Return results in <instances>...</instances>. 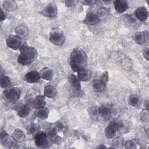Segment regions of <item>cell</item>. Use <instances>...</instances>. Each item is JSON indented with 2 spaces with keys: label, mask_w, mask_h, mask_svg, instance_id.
Returning a JSON list of instances; mask_svg holds the SVG:
<instances>
[{
  "label": "cell",
  "mask_w": 149,
  "mask_h": 149,
  "mask_svg": "<svg viewBox=\"0 0 149 149\" xmlns=\"http://www.w3.org/2000/svg\"><path fill=\"white\" fill-rule=\"evenodd\" d=\"M87 63V55L83 49L76 48L72 52L70 56V66L73 71L77 72L85 68Z\"/></svg>",
  "instance_id": "cell-1"
},
{
  "label": "cell",
  "mask_w": 149,
  "mask_h": 149,
  "mask_svg": "<svg viewBox=\"0 0 149 149\" xmlns=\"http://www.w3.org/2000/svg\"><path fill=\"white\" fill-rule=\"evenodd\" d=\"M19 49L20 54L17 56V61L22 65L26 66L31 63L38 56V52L33 47L23 45L20 47Z\"/></svg>",
  "instance_id": "cell-2"
},
{
  "label": "cell",
  "mask_w": 149,
  "mask_h": 149,
  "mask_svg": "<svg viewBox=\"0 0 149 149\" xmlns=\"http://www.w3.org/2000/svg\"><path fill=\"white\" fill-rule=\"evenodd\" d=\"M124 127V123L121 121H114L111 122L105 129L104 134L107 139H113L118 132L120 131Z\"/></svg>",
  "instance_id": "cell-3"
},
{
  "label": "cell",
  "mask_w": 149,
  "mask_h": 149,
  "mask_svg": "<svg viewBox=\"0 0 149 149\" xmlns=\"http://www.w3.org/2000/svg\"><path fill=\"white\" fill-rule=\"evenodd\" d=\"M21 95V91L17 87H10L5 90L2 94V97L6 101L14 103L17 101Z\"/></svg>",
  "instance_id": "cell-4"
},
{
  "label": "cell",
  "mask_w": 149,
  "mask_h": 149,
  "mask_svg": "<svg viewBox=\"0 0 149 149\" xmlns=\"http://www.w3.org/2000/svg\"><path fill=\"white\" fill-rule=\"evenodd\" d=\"M34 140L36 145L40 148H47L51 146L50 140L47 136L45 132H38L34 135Z\"/></svg>",
  "instance_id": "cell-5"
},
{
  "label": "cell",
  "mask_w": 149,
  "mask_h": 149,
  "mask_svg": "<svg viewBox=\"0 0 149 149\" xmlns=\"http://www.w3.org/2000/svg\"><path fill=\"white\" fill-rule=\"evenodd\" d=\"M1 144L8 148H16L18 147L17 143L12 136H9L5 130H1Z\"/></svg>",
  "instance_id": "cell-6"
},
{
  "label": "cell",
  "mask_w": 149,
  "mask_h": 149,
  "mask_svg": "<svg viewBox=\"0 0 149 149\" xmlns=\"http://www.w3.org/2000/svg\"><path fill=\"white\" fill-rule=\"evenodd\" d=\"M49 40L55 45L61 46L65 41V36L60 30L54 29L49 33Z\"/></svg>",
  "instance_id": "cell-7"
},
{
  "label": "cell",
  "mask_w": 149,
  "mask_h": 149,
  "mask_svg": "<svg viewBox=\"0 0 149 149\" xmlns=\"http://www.w3.org/2000/svg\"><path fill=\"white\" fill-rule=\"evenodd\" d=\"M6 43L10 48L16 50L21 47L20 37L16 35H10L6 40Z\"/></svg>",
  "instance_id": "cell-8"
},
{
  "label": "cell",
  "mask_w": 149,
  "mask_h": 149,
  "mask_svg": "<svg viewBox=\"0 0 149 149\" xmlns=\"http://www.w3.org/2000/svg\"><path fill=\"white\" fill-rule=\"evenodd\" d=\"M134 15L137 20L144 22L148 17V9L144 6L139 7L136 9Z\"/></svg>",
  "instance_id": "cell-9"
},
{
  "label": "cell",
  "mask_w": 149,
  "mask_h": 149,
  "mask_svg": "<svg viewBox=\"0 0 149 149\" xmlns=\"http://www.w3.org/2000/svg\"><path fill=\"white\" fill-rule=\"evenodd\" d=\"M57 12L56 6L54 3H49L44 8L42 13L47 17H54L56 16Z\"/></svg>",
  "instance_id": "cell-10"
},
{
  "label": "cell",
  "mask_w": 149,
  "mask_h": 149,
  "mask_svg": "<svg viewBox=\"0 0 149 149\" xmlns=\"http://www.w3.org/2000/svg\"><path fill=\"white\" fill-rule=\"evenodd\" d=\"M68 80L70 86L74 90L78 93H80L81 91V81L79 79L77 76L74 74H70L68 76Z\"/></svg>",
  "instance_id": "cell-11"
},
{
  "label": "cell",
  "mask_w": 149,
  "mask_h": 149,
  "mask_svg": "<svg viewBox=\"0 0 149 149\" xmlns=\"http://www.w3.org/2000/svg\"><path fill=\"white\" fill-rule=\"evenodd\" d=\"M41 79L40 72L36 70H31L26 73L24 80L29 83H36L39 81Z\"/></svg>",
  "instance_id": "cell-12"
},
{
  "label": "cell",
  "mask_w": 149,
  "mask_h": 149,
  "mask_svg": "<svg viewBox=\"0 0 149 149\" xmlns=\"http://www.w3.org/2000/svg\"><path fill=\"white\" fill-rule=\"evenodd\" d=\"M115 10L119 13H124L129 8V4L124 0H116L113 2Z\"/></svg>",
  "instance_id": "cell-13"
},
{
  "label": "cell",
  "mask_w": 149,
  "mask_h": 149,
  "mask_svg": "<svg viewBox=\"0 0 149 149\" xmlns=\"http://www.w3.org/2000/svg\"><path fill=\"white\" fill-rule=\"evenodd\" d=\"M134 40L138 44H142L148 40V31L145 30L144 31H138L134 35Z\"/></svg>",
  "instance_id": "cell-14"
},
{
  "label": "cell",
  "mask_w": 149,
  "mask_h": 149,
  "mask_svg": "<svg viewBox=\"0 0 149 149\" xmlns=\"http://www.w3.org/2000/svg\"><path fill=\"white\" fill-rule=\"evenodd\" d=\"M77 77L82 81H88L91 77V70L86 68H83L77 72Z\"/></svg>",
  "instance_id": "cell-15"
},
{
  "label": "cell",
  "mask_w": 149,
  "mask_h": 149,
  "mask_svg": "<svg viewBox=\"0 0 149 149\" xmlns=\"http://www.w3.org/2000/svg\"><path fill=\"white\" fill-rule=\"evenodd\" d=\"M46 104L45 98L43 95H38L31 101V105L36 109L41 108L45 107Z\"/></svg>",
  "instance_id": "cell-16"
},
{
  "label": "cell",
  "mask_w": 149,
  "mask_h": 149,
  "mask_svg": "<svg viewBox=\"0 0 149 149\" xmlns=\"http://www.w3.org/2000/svg\"><path fill=\"white\" fill-rule=\"evenodd\" d=\"M100 20L97 16V15L92 12H88L87 13L85 19L84 23L89 26H93L96 24L100 22Z\"/></svg>",
  "instance_id": "cell-17"
},
{
  "label": "cell",
  "mask_w": 149,
  "mask_h": 149,
  "mask_svg": "<svg viewBox=\"0 0 149 149\" xmlns=\"http://www.w3.org/2000/svg\"><path fill=\"white\" fill-rule=\"evenodd\" d=\"M57 91L56 88L51 85L47 84L45 86L44 89V95L45 97L48 98H53L55 97Z\"/></svg>",
  "instance_id": "cell-18"
},
{
  "label": "cell",
  "mask_w": 149,
  "mask_h": 149,
  "mask_svg": "<svg viewBox=\"0 0 149 149\" xmlns=\"http://www.w3.org/2000/svg\"><path fill=\"white\" fill-rule=\"evenodd\" d=\"M40 74L41 78L47 81L51 80L54 76V73L52 70L47 67H45L42 68L41 70Z\"/></svg>",
  "instance_id": "cell-19"
},
{
  "label": "cell",
  "mask_w": 149,
  "mask_h": 149,
  "mask_svg": "<svg viewBox=\"0 0 149 149\" xmlns=\"http://www.w3.org/2000/svg\"><path fill=\"white\" fill-rule=\"evenodd\" d=\"M3 8L9 12H13L17 10L18 6L15 1L6 0L3 2Z\"/></svg>",
  "instance_id": "cell-20"
},
{
  "label": "cell",
  "mask_w": 149,
  "mask_h": 149,
  "mask_svg": "<svg viewBox=\"0 0 149 149\" xmlns=\"http://www.w3.org/2000/svg\"><path fill=\"white\" fill-rule=\"evenodd\" d=\"M93 90L95 92H101L105 87V83L101 80L95 79L93 81L91 84Z\"/></svg>",
  "instance_id": "cell-21"
},
{
  "label": "cell",
  "mask_w": 149,
  "mask_h": 149,
  "mask_svg": "<svg viewBox=\"0 0 149 149\" xmlns=\"http://www.w3.org/2000/svg\"><path fill=\"white\" fill-rule=\"evenodd\" d=\"M12 136L18 143H22L26 138V135L24 133L21 129H19L15 130L12 134Z\"/></svg>",
  "instance_id": "cell-22"
},
{
  "label": "cell",
  "mask_w": 149,
  "mask_h": 149,
  "mask_svg": "<svg viewBox=\"0 0 149 149\" xmlns=\"http://www.w3.org/2000/svg\"><path fill=\"white\" fill-rule=\"evenodd\" d=\"M49 113V111L48 109L44 107L43 108L37 109V110L36 111L35 115L40 119L45 120L47 118H48Z\"/></svg>",
  "instance_id": "cell-23"
},
{
  "label": "cell",
  "mask_w": 149,
  "mask_h": 149,
  "mask_svg": "<svg viewBox=\"0 0 149 149\" xmlns=\"http://www.w3.org/2000/svg\"><path fill=\"white\" fill-rule=\"evenodd\" d=\"M15 32L19 37H25L28 34V29L24 25H19L15 29Z\"/></svg>",
  "instance_id": "cell-24"
},
{
  "label": "cell",
  "mask_w": 149,
  "mask_h": 149,
  "mask_svg": "<svg viewBox=\"0 0 149 149\" xmlns=\"http://www.w3.org/2000/svg\"><path fill=\"white\" fill-rule=\"evenodd\" d=\"M30 112V107L28 104L23 105L17 111V115L20 118H25L27 116Z\"/></svg>",
  "instance_id": "cell-25"
},
{
  "label": "cell",
  "mask_w": 149,
  "mask_h": 149,
  "mask_svg": "<svg viewBox=\"0 0 149 149\" xmlns=\"http://www.w3.org/2000/svg\"><path fill=\"white\" fill-rule=\"evenodd\" d=\"M40 130V125L37 123H33L30 124L27 129V133L30 135H35Z\"/></svg>",
  "instance_id": "cell-26"
},
{
  "label": "cell",
  "mask_w": 149,
  "mask_h": 149,
  "mask_svg": "<svg viewBox=\"0 0 149 149\" xmlns=\"http://www.w3.org/2000/svg\"><path fill=\"white\" fill-rule=\"evenodd\" d=\"M100 112L101 116L105 119H108L111 116L110 108L105 105H102L100 107Z\"/></svg>",
  "instance_id": "cell-27"
},
{
  "label": "cell",
  "mask_w": 149,
  "mask_h": 149,
  "mask_svg": "<svg viewBox=\"0 0 149 149\" xmlns=\"http://www.w3.org/2000/svg\"><path fill=\"white\" fill-rule=\"evenodd\" d=\"M88 113L90 115V116H91L92 118H97L100 115V107H98V106H96V105L90 107L88 109Z\"/></svg>",
  "instance_id": "cell-28"
},
{
  "label": "cell",
  "mask_w": 149,
  "mask_h": 149,
  "mask_svg": "<svg viewBox=\"0 0 149 149\" xmlns=\"http://www.w3.org/2000/svg\"><path fill=\"white\" fill-rule=\"evenodd\" d=\"M125 22L128 26L132 27L137 24V19L133 14L127 15L125 17Z\"/></svg>",
  "instance_id": "cell-29"
},
{
  "label": "cell",
  "mask_w": 149,
  "mask_h": 149,
  "mask_svg": "<svg viewBox=\"0 0 149 149\" xmlns=\"http://www.w3.org/2000/svg\"><path fill=\"white\" fill-rule=\"evenodd\" d=\"M140 102L139 97L134 94H131L128 98V103L129 104L133 107H136L138 106Z\"/></svg>",
  "instance_id": "cell-30"
},
{
  "label": "cell",
  "mask_w": 149,
  "mask_h": 149,
  "mask_svg": "<svg viewBox=\"0 0 149 149\" xmlns=\"http://www.w3.org/2000/svg\"><path fill=\"white\" fill-rule=\"evenodd\" d=\"M57 130L55 128H49L45 132L50 140H55L57 138Z\"/></svg>",
  "instance_id": "cell-31"
},
{
  "label": "cell",
  "mask_w": 149,
  "mask_h": 149,
  "mask_svg": "<svg viewBox=\"0 0 149 149\" xmlns=\"http://www.w3.org/2000/svg\"><path fill=\"white\" fill-rule=\"evenodd\" d=\"M110 108V115L113 118H118L120 113V107L114 104Z\"/></svg>",
  "instance_id": "cell-32"
},
{
  "label": "cell",
  "mask_w": 149,
  "mask_h": 149,
  "mask_svg": "<svg viewBox=\"0 0 149 149\" xmlns=\"http://www.w3.org/2000/svg\"><path fill=\"white\" fill-rule=\"evenodd\" d=\"M11 84V80L9 76L3 75L1 77V87L2 88H8Z\"/></svg>",
  "instance_id": "cell-33"
},
{
  "label": "cell",
  "mask_w": 149,
  "mask_h": 149,
  "mask_svg": "<svg viewBox=\"0 0 149 149\" xmlns=\"http://www.w3.org/2000/svg\"><path fill=\"white\" fill-rule=\"evenodd\" d=\"M108 14H109L108 11L105 8H100L97 10V13H96V15H97V16L98 17L100 20L102 19H106L108 17Z\"/></svg>",
  "instance_id": "cell-34"
},
{
  "label": "cell",
  "mask_w": 149,
  "mask_h": 149,
  "mask_svg": "<svg viewBox=\"0 0 149 149\" xmlns=\"http://www.w3.org/2000/svg\"><path fill=\"white\" fill-rule=\"evenodd\" d=\"M55 129L61 132H64L66 130V125L62 120H58L55 122Z\"/></svg>",
  "instance_id": "cell-35"
},
{
  "label": "cell",
  "mask_w": 149,
  "mask_h": 149,
  "mask_svg": "<svg viewBox=\"0 0 149 149\" xmlns=\"http://www.w3.org/2000/svg\"><path fill=\"white\" fill-rule=\"evenodd\" d=\"M112 144L113 148H122L123 145V141L121 137H118L113 139L112 142Z\"/></svg>",
  "instance_id": "cell-36"
},
{
  "label": "cell",
  "mask_w": 149,
  "mask_h": 149,
  "mask_svg": "<svg viewBox=\"0 0 149 149\" xmlns=\"http://www.w3.org/2000/svg\"><path fill=\"white\" fill-rule=\"evenodd\" d=\"M125 147L127 149L136 148L137 147V144L134 140H129L126 141L124 144Z\"/></svg>",
  "instance_id": "cell-37"
},
{
  "label": "cell",
  "mask_w": 149,
  "mask_h": 149,
  "mask_svg": "<svg viewBox=\"0 0 149 149\" xmlns=\"http://www.w3.org/2000/svg\"><path fill=\"white\" fill-rule=\"evenodd\" d=\"M140 119L144 122H148L149 120V114L148 110L144 109L140 113Z\"/></svg>",
  "instance_id": "cell-38"
},
{
  "label": "cell",
  "mask_w": 149,
  "mask_h": 149,
  "mask_svg": "<svg viewBox=\"0 0 149 149\" xmlns=\"http://www.w3.org/2000/svg\"><path fill=\"white\" fill-rule=\"evenodd\" d=\"M77 2L78 1L75 0H66L65 1V5L67 7H72L76 5Z\"/></svg>",
  "instance_id": "cell-39"
},
{
  "label": "cell",
  "mask_w": 149,
  "mask_h": 149,
  "mask_svg": "<svg viewBox=\"0 0 149 149\" xmlns=\"http://www.w3.org/2000/svg\"><path fill=\"white\" fill-rule=\"evenodd\" d=\"M122 66H123L125 69H129V68H130V66H131V65H132L130 60H129V59H127L123 60V61L122 63Z\"/></svg>",
  "instance_id": "cell-40"
},
{
  "label": "cell",
  "mask_w": 149,
  "mask_h": 149,
  "mask_svg": "<svg viewBox=\"0 0 149 149\" xmlns=\"http://www.w3.org/2000/svg\"><path fill=\"white\" fill-rule=\"evenodd\" d=\"M81 2L86 5H94L97 1L95 0H84V1H81Z\"/></svg>",
  "instance_id": "cell-41"
},
{
  "label": "cell",
  "mask_w": 149,
  "mask_h": 149,
  "mask_svg": "<svg viewBox=\"0 0 149 149\" xmlns=\"http://www.w3.org/2000/svg\"><path fill=\"white\" fill-rule=\"evenodd\" d=\"M143 55L144 58L147 60L148 61L149 60V48L148 47H147L146 48H145L143 50Z\"/></svg>",
  "instance_id": "cell-42"
},
{
  "label": "cell",
  "mask_w": 149,
  "mask_h": 149,
  "mask_svg": "<svg viewBox=\"0 0 149 149\" xmlns=\"http://www.w3.org/2000/svg\"><path fill=\"white\" fill-rule=\"evenodd\" d=\"M108 72H105V73H104L102 75V81L106 83V82L108 81Z\"/></svg>",
  "instance_id": "cell-43"
},
{
  "label": "cell",
  "mask_w": 149,
  "mask_h": 149,
  "mask_svg": "<svg viewBox=\"0 0 149 149\" xmlns=\"http://www.w3.org/2000/svg\"><path fill=\"white\" fill-rule=\"evenodd\" d=\"M1 22L3 21L6 19V13L3 10V9H1Z\"/></svg>",
  "instance_id": "cell-44"
},
{
  "label": "cell",
  "mask_w": 149,
  "mask_h": 149,
  "mask_svg": "<svg viewBox=\"0 0 149 149\" xmlns=\"http://www.w3.org/2000/svg\"><path fill=\"white\" fill-rule=\"evenodd\" d=\"M144 109L148 110V100H147L144 101Z\"/></svg>",
  "instance_id": "cell-45"
},
{
  "label": "cell",
  "mask_w": 149,
  "mask_h": 149,
  "mask_svg": "<svg viewBox=\"0 0 149 149\" xmlns=\"http://www.w3.org/2000/svg\"><path fill=\"white\" fill-rule=\"evenodd\" d=\"M101 2L102 3H106V4H109V3L112 2V1H105V0H104V1H102Z\"/></svg>",
  "instance_id": "cell-46"
},
{
  "label": "cell",
  "mask_w": 149,
  "mask_h": 149,
  "mask_svg": "<svg viewBox=\"0 0 149 149\" xmlns=\"http://www.w3.org/2000/svg\"><path fill=\"white\" fill-rule=\"evenodd\" d=\"M107 147L106 146H104L103 144H101L100 146H97V148H106Z\"/></svg>",
  "instance_id": "cell-47"
}]
</instances>
